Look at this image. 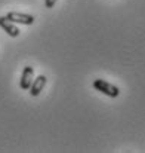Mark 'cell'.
<instances>
[{
  "label": "cell",
  "mask_w": 145,
  "mask_h": 153,
  "mask_svg": "<svg viewBox=\"0 0 145 153\" xmlns=\"http://www.w3.org/2000/svg\"><path fill=\"white\" fill-rule=\"evenodd\" d=\"M33 76H34V68L30 65L24 67L22 74H21V80H19V88L24 91H28L31 86V82H33Z\"/></svg>",
  "instance_id": "3957f363"
},
{
  "label": "cell",
  "mask_w": 145,
  "mask_h": 153,
  "mask_svg": "<svg viewBox=\"0 0 145 153\" xmlns=\"http://www.w3.org/2000/svg\"><path fill=\"white\" fill-rule=\"evenodd\" d=\"M55 3H56V0H45V6H46L48 9H52V7L55 6Z\"/></svg>",
  "instance_id": "8992f818"
},
{
  "label": "cell",
  "mask_w": 145,
  "mask_h": 153,
  "mask_svg": "<svg viewBox=\"0 0 145 153\" xmlns=\"http://www.w3.org/2000/svg\"><path fill=\"white\" fill-rule=\"evenodd\" d=\"M46 82H48L46 76H43V74L37 76V77L31 82V86H30V94H31L33 97L40 95V92L43 91V88H45V85H46Z\"/></svg>",
  "instance_id": "277c9868"
},
{
  "label": "cell",
  "mask_w": 145,
  "mask_h": 153,
  "mask_svg": "<svg viewBox=\"0 0 145 153\" xmlns=\"http://www.w3.org/2000/svg\"><path fill=\"white\" fill-rule=\"evenodd\" d=\"M6 18H7L9 21H12L13 24L31 25V24L34 22V16H33V15L21 13V12H9V13H6Z\"/></svg>",
  "instance_id": "7a4b0ae2"
},
{
  "label": "cell",
  "mask_w": 145,
  "mask_h": 153,
  "mask_svg": "<svg viewBox=\"0 0 145 153\" xmlns=\"http://www.w3.org/2000/svg\"><path fill=\"white\" fill-rule=\"evenodd\" d=\"M0 27L10 36V37H18L19 36V28L15 27L12 21H9L6 16H0Z\"/></svg>",
  "instance_id": "5b68a950"
},
{
  "label": "cell",
  "mask_w": 145,
  "mask_h": 153,
  "mask_svg": "<svg viewBox=\"0 0 145 153\" xmlns=\"http://www.w3.org/2000/svg\"><path fill=\"white\" fill-rule=\"evenodd\" d=\"M93 88L96 91H101L102 94L111 97V98H116V97L120 95V89L116 85H113V83H110V82H107L104 79H95L93 80Z\"/></svg>",
  "instance_id": "6da1fadb"
}]
</instances>
